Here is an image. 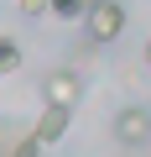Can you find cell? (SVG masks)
Returning a JSON list of instances; mask_svg holds the SVG:
<instances>
[{"label": "cell", "instance_id": "cell-1", "mask_svg": "<svg viewBox=\"0 0 151 157\" xmlns=\"http://www.w3.org/2000/svg\"><path fill=\"white\" fill-rule=\"evenodd\" d=\"M84 26H89L94 42H115L125 32V6H120V0H94L89 16H84Z\"/></svg>", "mask_w": 151, "mask_h": 157}, {"label": "cell", "instance_id": "cell-2", "mask_svg": "<svg viewBox=\"0 0 151 157\" xmlns=\"http://www.w3.org/2000/svg\"><path fill=\"white\" fill-rule=\"evenodd\" d=\"M42 100L47 105H63V110H73L84 100V78L73 73V68H57V73H47L42 78Z\"/></svg>", "mask_w": 151, "mask_h": 157}, {"label": "cell", "instance_id": "cell-3", "mask_svg": "<svg viewBox=\"0 0 151 157\" xmlns=\"http://www.w3.org/2000/svg\"><path fill=\"white\" fill-rule=\"evenodd\" d=\"M115 136H120L125 147H146V141H151V110L125 105V110L115 115Z\"/></svg>", "mask_w": 151, "mask_h": 157}, {"label": "cell", "instance_id": "cell-4", "mask_svg": "<svg viewBox=\"0 0 151 157\" xmlns=\"http://www.w3.org/2000/svg\"><path fill=\"white\" fill-rule=\"evenodd\" d=\"M68 121H73V110H63V105H47V110L37 115V126H31V136H37L42 147H57V141L68 136Z\"/></svg>", "mask_w": 151, "mask_h": 157}, {"label": "cell", "instance_id": "cell-5", "mask_svg": "<svg viewBox=\"0 0 151 157\" xmlns=\"http://www.w3.org/2000/svg\"><path fill=\"white\" fill-rule=\"evenodd\" d=\"M52 16L57 21H84L89 16V0H52Z\"/></svg>", "mask_w": 151, "mask_h": 157}, {"label": "cell", "instance_id": "cell-6", "mask_svg": "<svg viewBox=\"0 0 151 157\" xmlns=\"http://www.w3.org/2000/svg\"><path fill=\"white\" fill-rule=\"evenodd\" d=\"M16 68H21V47H16L11 37H0V78H11Z\"/></svg>", "mask_w": 151, "mask_h": 157}, {"label": "cell", "instance_id": "cell-7", "mask_svg": "<svg viewBox=\"0 0 151 157\" xmlns=\"http://www.w3.org/2000/svg\"><path fill=\"white\" fill-rule=\"evenodd\" d=\"M42 152H47V147H42L37 136H21L16 147H5V152H0V157H42Z\"/></svg>", "mask_w": 151, "mask_h": 157}, {"label": "cell", "instance_id": "cell-8", "mask_svg": "<svg viewBox=\"0 0 151 157\" xmlns=\"http://www.w3.org/2000/svg\"><path fill=\"white\" fill-rule=\"evenodd\" d=\"M16 6H21V16H26V21H37V16H47V11H52V0H16Z\"/></svg>", "mask_w": 151, "mask_h": 157}, {"label": "cell", "instance_id": "cell-9", "mask_svg": "<svg viewBox=\"0 0 151 157\" xmlns=\"http://www.w3.org/2000/svg\"><path fill=\"white\" fill-rule=\"evenodd\" d=\"M146 68H151V37H146Z\"/></svg>", "mask_w": 151, "mask_h": 157}, {"label": "cell", "instance_id": "cell-10", "mask_svg": "<svg viewBox=\"0 0 151 157\" xmlns=\"http://www.w3.org/2000/svg\"><path fill=\"white\" fill-rule=\"evenodd\" d=\"M89 6H94V0H89Z\"/></svg>", "mask_w": 151, "mask_h": 157}]
</instances>
